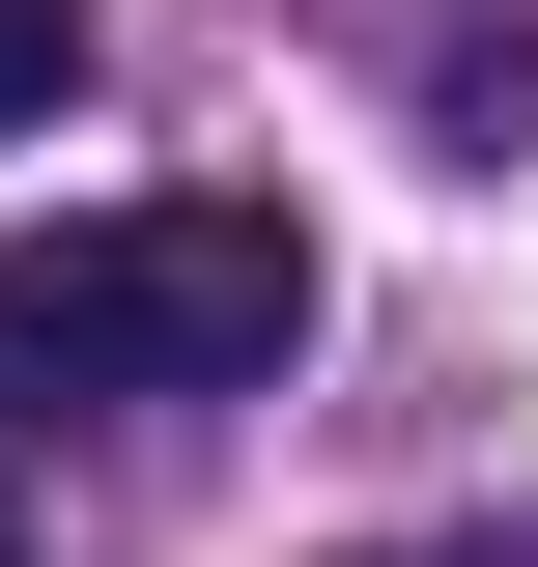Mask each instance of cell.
Segmentation results:
<instances>
[{
	"instance_id": "obj_1",
	"label": "cell",
	"mask_w": 538,
	"mask_h": 567,
	"mask_svg": "<svg viewBox=\"0 0 538 567\" xmlns=\"http://www.w3.org/2000/svg\"><path fill=\"white\" fill-rule=\"evenodd\" d=\"M312 341V227L283 199H114L0 256V398H256Z\"/></svg>"
},
{
	"instance_id": "obj_2",
	"label": "cell",
	"mask_w": 538,
	"mask_h": 567,
	"mask_svg": "<svg viewBox=\"0 0 538 567\" xmlns=\"http://www.w3.org/2000/svg\"><path fill=\"white\" fill-rule=\"evenodd\" d=\"M58 85H85V0H0V142L58 114Z\"/></svg>"
},
{
	"instance_id": "obj_3",
	"label": "cell",
	"mask_w": 538,
	"mask_h": 567,
	"mask_svg": "<svg viewBox=\"0 0 538 567\" xmlns=\"http://www.w3.org/2000/svg\"><path fill=\"white\" fill-rule=\"evenodd\" d=\"M369 567H454V539H369Z\"/></svg>"
}]
</instances>
